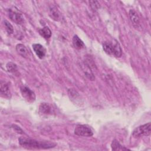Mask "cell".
<instances>
[{"label":"cell","mask_w":151,"mask_h":151,"mask_svg":"<svg viewBox=\"0 0 151 151\" xmlns=\"http://www.w3.org/2000/svg\"><path fill=\"white\" fill-rule=\"evenodd\" d=\"M8 15L9 18L17 24H21L24 22V17L18 11L9 9L8 11Z\"/></svg>","instance_id":"cell-6"},{"label":"cell","mask_w":151,"mask_h":151,"mask_svg":"<svg viewBox=\"0 0 151 151\" xmlns=\"http://www.w3.org/2000/svg\"><path fill=\"white\" fill-rule=\"evenodd\" d=\"M16 50L17 52L23 57H27L28 56V51L24 45L22 44H17L16 45Z\"/></svg>","instance_id":"cell-13"},{"label":"cell","mask_w":151,"mask_h":151,"mask_svg":"<svg viewBox=\"0 0 151 151\" xmlns=\"http://www.w3.org/2000/svg\"><path fill=\"white\" fill-rule=\"evenodd\" d=\"M50 17L57 21H58L61 18V14L55 6H51L50 8Z\"/></svg>","instance_id":"cell-11"},{"label":"cell","mask_w":151,"mask_h":151,"mask_svg":"<svg viewBox=\"0 0 151 151\" xmlns=\"http://www.w3.org/2000/svg\"><path fill=\"white\" fill-rule=\"evenodd\" d=\"M39 34L46 40L49 39L51 36V31L48 27H44L42 29H40L39 30Z\"/></svg>","instance_id":"cell-15"},{"label":"cell","mask_w":151,"mask_h":151,"mask_svg":"<svg viewBox=\"0 0 151 151\" xmlns=\"http://www.w3.org/2000/svg\"><path fill=\"white\" fill-rule=\"evenodd\" d=\"M6 67L9 73H14V72L17 71V65L12 62L8 63L6 65Z\"/></svg>","instance_id":"cell-17"},{"label":"cell","mask_w":151,"mask_h":151,"mask_svg":"<svg viewBox=\"0 0 151 151\" xmlns=\"http://www.w3.org/2000/svg\"><path fill=\"white\" fill-rule=\"evenodd\" d=\"M81 67L85 74V76L90 80L93 81L95 79L94 74L93 73L90 67L86 62L81 64Z\"/></svg>","instance_id":"cell-9"},{"label":"cell","mask_w":151,"mask_h":151,"mask_svg":"<svg viewBox=\"0 0 151 151\" xmlns=\"http://www.w3.org/2000/svg\"><path fill=\"white\" fill-rule=\"evenodd\" d=\"M73 44L74 47L77 49H81L84 47L83 41L76 35L73 37Z\"/></svg>","instance_id":"cell-14"},{"label":"cell","mask_w":151,"mask_h":151,"mask_svg":"<svg viewBox=\"0 0 151 151\" xmlns=\"http://www.w3.org/2000/svg\"><path fill=\"white\" fill-rule=\"evenodd\" d=\"M21 93L22 97L29 103H32L35 100V94L33 91L26 86L21 87Z\"/></svg>","instance_id":"cell-5"},{"label":"cell","mask_w":151,"mask_h":151,"mask_svg":"<svg viewBox=\"0 0 151 151\" xmlns=\"http://www.w3.org/2000/svg\"><path fill=\"white\" fill-rule=\"evenodd\" d=\"M39 111L42 114H48L51 113L52 108L48 103H43L39 106Z\"/></svg>","instance_id":"cell-12"},{"label":"cell","mask_w":151,"mask_h":151,"mask_svg":"<svg viewBox=\"0 0 151 151\" xmlns=\"http://www.w3.org/2000/svg\"><path fill=\"white\" fill-rule=\"evenodd\" d=\"M129 14L130 19L132 22L133 23V24L136 27H138L140 25V18H139L137 14L133 9H130L129 11Z\"/></svg>","instance_id":"cell-10"},{"label":"cell","mask_w":151,"mask_h":151,"mask_svg":"<svg viewBox=\"0 0 151 151\" xmlns=\"http://www.w3.org/2000/svg\"><path fill=\"white\" fill-rule=\"evenodd\" d=\"M74 134L80 136L90 137L93 136L92 130L86 125H78L74 129Z\"/></svg>","instance_id":"cell-4"},{"label":"cell","mask_w":151,"mask_h":151,"mask_svg":"<svg viewBox=\"0 0 151 151\" xmlns=\"http://www.w3.org/2000/svg\"><path fill=\"white\" fill-rule=\"evenodd\" d=\"M32 48L36 55L40 59L43 58L46 54L45 48L40 44H33Z\"/></svg>","instance_id":"cell-7"},{"label":"cell","mask_w":151,"mask_h":151,"mask_svg":"<svg viewBox=\"0 0 151 151\" xmlns=\"http://www.w3.org/2000/svg\"><path fill=\"white\" fill-rule=\"evenodd\" d=\"M151 123L149 122L147 124L141 125L136 127L132 133V136L134 137H140L142 136H147L150 134Z\"/></svg>","instance_id":"cell-3"},{"label":"cell","mask_w":151,"mask_h":151,"mask_svg":"<svg viewBox=\"0 0 151 151\" xmlns=\"http://www.w3.org/2000/svg\"><path fill=\"white\" fill-rule=\"evenodd\" d=\"M4 24L5 25L6 31H7L8 34H11L14 32V28L12 25L6 20L4 21Z\"/></svg>","instance_id":"cell-18"},{"label":"cell","mask_w":151,"mask_h":151,"mask_svg":"<svg viewBox=\"0 0 151 151\" xmlns=\"http://www.w3.org/2000/svg\"><path fill=\"white\" fill-rule=\"evenodd\" d=\"M111 147L113 150H128V149L122 146L119 142L116 140H113L111 144Z\"/></svg>","instance_id":"cell-16"},{"label":"cell","mask_w":151,"mask_h":151,"mask_svg":"<svg viewBox=\"0 0 151 151\" xmlns=\"http://www.w3.org/2000/svg\"><path fill=\"white\" fill-rule=\"evenodd\" d=\"M103 48L107 54L112 55L116 57H120L122 56V48L119 43L116 40L103 42Z\"/></svg>","instance_id":"cell-2"},{"label":"cell","mask_w":151,"mask_h":151,"mask_svg":"<svg viewBox=\"0 0 151 151\" xmlns=\"http://www.w3.org/2000/svg\"><path fill=\"white\" fill-rule=\"evenodd\" d=\"M0 93L2 97L5 98H10L11 97V91L9 88V84L5 81H1V88H0Z\"/></svg>","instance_id":"cell-8"},{"label":"cell","mask_w":151,"mask_h":151,"mask_svg":"<svg viewBox=\"0 0 151 151\" xmlns=\"http://www.w3.org/2000/svg\"><path fill=\"white\" fill-rule=\"evenodd\" d=\"M19 143L21 146L27 149H50L55 147L56 143L50 141H38L31 138L19 137Z\"/></svg>","instance_id":"cell-1"}]
</instances>
